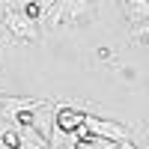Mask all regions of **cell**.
<instances>
[{"label":"cell","mask_w":149,"mask_h":149,"mask_svg":"<svg viewBox=\"0 0 149 149\" xmlns=\"http://www.w3.org/2000/svg\"><path fill=\"white\" fill-rule=\"evenodd\" d=\"M0 24L15 36V39H24V42H39V21H33L30 15H24L21 9H9Z\"/></svg>","instance_id":"cell-1"},{"label":"cell","mask_w":149,"mask_h":149,"mask_svg":"<svg viewBox=\"0 0 149 149\" xmlns=\"http://www.w3.org/2000/svg\"><path fill=\"white\" fill-rule=\"evenodd\" d=\"M86 128H90L95 137L102 140H110V143H122V140H134L131 137V128L119 125V122H110V119H98V116H90L86 113Z\"/></svg>","instance_id":"cell-2"},{"label":"cell","mask_w":149,"mask_h":149,"mask_svg":"<svg viewBox=\"0 0 149 149\" xmlns=\"http://www.w3.org/2000/svg\"><path fill=\"white\" fill-rule=\"evenodd\" d=\"M95 18V0H72L69 12H66V24L78 27V24H86Z\"/></svg>","instance_id":"cell-3"},{"label":"cell","mask_w":149,"mask_h":149,"mask_svg":"<svg viewBox=\"0 0 149 149\" xmlns=\"http://www.w3.org/2000/svg\"><path fill=\"white\" fill-rule=\"evenodd\" d=\"M119 3H122V12H125V18L131 24L149 18V0H119Z\"/></svg>","instance_id":"cell-4"},{"label":"cell","mask_w":149,"mask_h":149,"mask_svg":"<svg viewBox=\"0 0 149 149\" xmlns=\"http://www.w3.org/2000/svg\"><path fill=\"white\" fill-rule=\"evenodd\" d=\"M131 42H149V18L146 21H137L131 27Z\"/></svg>","instance_id":"cell-5"}]
</instances>
